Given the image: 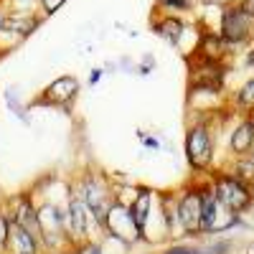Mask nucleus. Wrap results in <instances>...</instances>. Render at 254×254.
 <instances>
[{"mask_svg":"<svg viewBox=\"0 0 254 254\" xmlns=\"http://www.w3.org/2000/svg\"><path fill=\"white\" fill-rule=\"evenodd\" d=\"M81 254H102V252H99V247H87Z\"/></svg>","mask_w":254,"mask_h":254,"instance_id":"nucleus-15","label":"nucleus"},{"mask_svg":"<svg viewBox=\"0 0 254 254\" xmlns=\"http://www.w3.org/2000/svg\"><path fill=\"white\" fill-rule=\"evenodd\" d=\"M249 64H254V51H252V54H249Z\"/></svg>","mask_w":254,"mask_h":254,"instance_id":"nucleus-17","label":"nucleus"},{"mask_svg":"<svg viewBox=\"0 0 254 254\" xmlns=\"http://www.w3.org/2000/svg\"><path fill=\"white\" fill-rule=\"evenodd\" d=\"M71 226L76 234H84V226H87V219H84V206L79 201H71Z\"/></svg>","mask_w":254,"mask_h":254,"instance_id":"nucleus-10","label":"nucleus"},{"mask_svg":"<svg viewBox=\"0 0 254 254\" xmlns=\"http://www.w3.org/2000/svg\"><path fill=\"white\" fill-rule=\"evenodd\" d=\"M252 142H254V122H247V125H242L239 130L234 132L231 147H234L237 153H244V150H249V147H252Z\"/></svg>","mask_w":254,"mask_h":254,"instance_id":"nucleus-7","label":"nucleus"},{"mask_svg":"<svg viewBox=\"0 0 254 254\" xmlns=\"http://www.w3.org/2000/svg\"><path fill=\"white\" fill-rule=\"evenodd\" d=\"M211 3H226V0H211Z\"/></svg>","mask_w":254,"mask_h":254,"instance_id":"nucleus-18","label":"nucleus"},{"mask_svg":"<svg viewBox=\"0 0 254 254\" xmlns=\"http://www.w3.org/2000/svg\"><path fill=\"white\" fill-rule=\"evenodd\" d=\"M239 102H242V104H247V107H252V104H254V79H252V81L247 84V87L242 89Z\"/></svg>","mask_w":254,"mask_h":254,"instance_id":"nucleus-11","label":"nucleus"},{"mask_svg":"<svg viewBox=\"0 0 254 254\" xmlns=\"http://www.w3.org/2000/svg\"><path fill=\"white\" fill-rule=\"evenodd\" d=\"M38 26V20H33V18H5L3 20V28L0 31H10V33H20V36H26V33H31L33 28Z\"/></svg>","mask_w":254,"mask_h":254,"instance_id":"nucleus-8","label":"nucleus"},{"mask_svg":"<svg viewBox=\"0 0 254 254\" xmlns=\"http://www.w3.org/2000/svg\"><path fill=\"white\" fill-rule=\"evenodd\" d=\"M168 254H188L186 249H173V252H168Z\"/></svg>","mask_w":254,"mask_h":254,"instance_id":"nucleus-16","label":"nucleus"},{"mask_svg":"<svg viewBox=\"0 0 254 254\" xmlns=\"http://www.w3.org/2000/svg\"><path fill=\"white\" fill-rule=\"evenodd\" d=\"M181 221L186 229H198L201 226V214H203V198L198 193H188L181 201Z\"/></svg>","mask_w":254,"mask_h":254,"instance_id":"nucleus-4","label":"nucleus"},{"mask_svg":"<svg viewBox=\"0 0 254 254\" xmlns=\"http://www.w3.org/2000/svg\"><path fill=\"white\" fill-rule=\"evenodd\" d=\"M8 231H10V237H13V239L18 242V247H20L18 254H36V242H33V237L26 231L23 224H18V221H15Z\"/></svg>","mask_w":254,"mask_h":254,"instance_id":"nucleus-6","label":"nucleus"},{"mask_svg":"<svg viewBox=\"0 0 254 254\" xmlns=\"http://www.w3.org/2000/svg\"><path fill=\"white\" fill-rule=\"evenodd\" d=\"M186 150H188V158L196 168L208 165V160H211V140H208L206 127H193V130H190Z\"/></svg>","mask_w":254,"mask_h":254,"instance_id":"nucleus-2","label":"nucleus"},{"mask_svg":"<svg viewBox=\"0 0 254 254\" xmlns=\"http://www.w3.org/2000/svg\"><path fill=\"white\" fill-rule=\"evenodd\" d=\"M147 206H150V196L147 193H140V198L135 201V206H132V224H135V229L140 231H145V219H147Z\"/></svg>","mask_w":254,"mask_h":254,"instance_id":"nucleus-9","label":"nucleus"},{"mask_svg":"<svg viewBox=\"0 0 254 254\" xmlns=\"http://www.w3.org/2000/svg\"><path fill=\"white\" fill-rule=\"evenodd\" d=\"M216 196L231 211H239V208H244L249 203V190L242 183H237V181H221L219 188H216Z\"/></svg>","mask_w":254,"mask_h":254,"instance_id":"nucleus-3","label":"nucleus"},{"mask_svg":"<svg viewBox=\"0 0 254 254\" xmlns=\"http://www.w3.org/2000/svg\"><path fill=\"white\" fill-rule=\"evenodd\" d=\"M242 8H244V10H247V13L254 18V0H244V3H242Z\"/></svg>","mask_w":254,"mask_h":254,"instance_id":"nucleus-14","label":"nucleus"},{"mask_svg":"<svg viewBox=\"0 0 254 254\" xmlns=\"http://www.w3.org/2000/svg\"><path fill=\"white\" fill-rule=\"evenodd\" d=\"M252 15L242 8V5H229L221 13V36L229 44H239V41H247L252 33Z\"/></svg>","mask_w":254,"mask_h":254,"instance_id":"nucleus-1","label":"nucleus"},{"mask_svg":"<svg viewBox=\"0 0 254 254\" xmlns=\"http://www.w3.org/2000/svg\"><path fill=\"white\" fill-rule=\"evenodd\" d=\"M64 3H66V0H41V8H44V13H56Z\"/></svg>","mask_w":254,"mask_h":254,"instance_id":"nucleus-12","label":"nucleus"},{"mask_svg":"<svg viewBox=\"0 0 254 254\" xmlns=\"http://www.w3.org/2000/svg\"><path fill=\"white\" fill-rule=\"evenodd\" d=\"M155 31H158L163 38L171 41V44H178V38H181V33H183V20L176 18V15H165L160 23L155 26Z\"/></svg>","mask_w":254,"mask_h":254,"instance_id":"nucleus-5","label":"nucleus"},{"mask_svg":"<svg viewBox=\"0 0 254 254\" xmlns=\"http://www.w3.org/2000/svg\"><path fill=\"white\" fill-rule=\"evenodd\" d=\"M160 5L163 8H171V10H176V8L186 10L188 8V0H160Z\"/></svg>","mask_w":254,"mask_h":254,"instance_id":"nucleus-13","label":"nucleus"}]
</instances>
